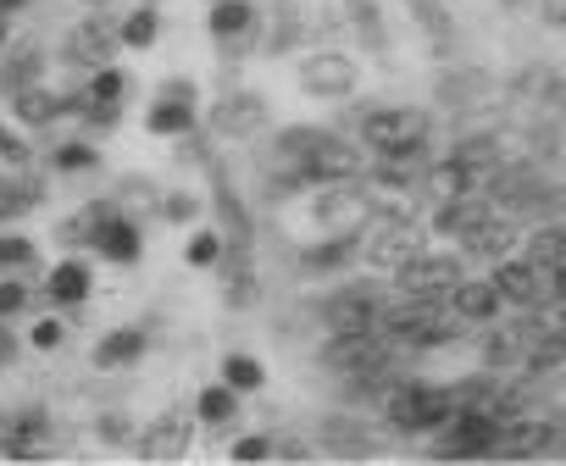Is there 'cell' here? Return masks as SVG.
I'll return each instance as SVG.
<instances>
[{"mask_svg": "<svg viewBox=\"0 0 566 466\" xmlns=\"http://www.w3.org/2000/svg\"><path fill=\"white\" fill-rule=\"evenodd\" d=\"M356 128H361V145L373 156H384V150H428V139H433V117L417 112V106H361Z\"/></svg>", "mask_w": 566, "mask_h": 466, "instance_id": "6da1fadb", "label": "cell"}, {"mask_svg": "<svg viewBox=\"0 0 566 466\" xmlns=\"http://www.w3.org/2000/svg\"><path fill=\"white\" fill-rule=\"evenodd\" d=\"M455 411V389L444 383H395L384 394V416L395 422V433H439Z\"/></svg>", "mask_w": 566, "mask_h": 466, "instance_id": "7a4b0ae2", "label": "cell"}, {"mask_svg": "<svg viewBox=\"0 0 566 466\" xmlns=\"http://www.w3.org/2000/svg\"><path fill=\"white\" fill-rule=\"evenodd\" d=\"M356 240H361V256L373 267H384V273H395L411 256H422V227H411L395 211H367V222L356 227Z\"/></svg>", "mask_w": 566, "mask_h": 466, "instance_id": "3957f363", "label": "cell"}, {"mask_svg": "<svg viewBox=\"0 0 566 466\" xmlns=\"http://www.w3.org/2000/svg\"><path fill=\"white\" fill-rule=\"evenodd\" d=\"M84 216H90V245H95V256H106V262H117V267H134V262L145 256V227H139L128 211H117V200L84 205Z\"/></svg>", "mask_w": 566, "mask_h": 466, "instance_id": "277c9868", "label": "cell"}, {"mask_svg": "<svg viewBox=\"0 0 566 466\" xmlns=\"http://www.w3.org/2000/svg\"><path fill=\"white\" fill-rule=\"evenodd\" d=\"M467 273H461V262L455 256H411L406 267H395V295H406V300H450V289L461 284Z\"/></svg>", "mask_w": 566, "mask_h": 466, "instance_id": "5b68a950", "label": "cell"}, {"mask_svg": "<svg viewBox=\"0 0 566 466\" xmlns=\"http://www.w3.org/2000/svg\"><path fill=\"white\" fill-rule=\"evenodd\" d=\"M489 278H494V289H500V300H505V306L533 311V306H549V300H555V267H533L527 256H522V262L500 256Z\"/></svg>", "mask_w": 566, "mask_h": 466, "instance_id": "8992f818", "label": "cell"}, {"mask_svg": "<svg viewBox=\"0 0 566 466\" xmlns=\"http://www.w3.org/2000/svg\"><path fill=\"white\" fill-rule=\"evenodd\" d=\"M295 84L312 95V100H345L356 95V62L345 51H312L301 67H295Z\"/></svg>", "mask_w": 566, "mask_h": 466, "instance_id": "52a82bcc", "label": "cell"}, {"mask_svg": "<svg viewBox=\"0 0 566 466\" xmlns=\"http://www.w3.org/2000/svg\"><path fill=\"white\" fill-rule=\"evenodd\" d=\"M301 178H306V189L312 183H356V178H367V161H361V150L350 139L323 134V145L301 161Z\"/></svg>", "mask_w": 566, "mask_h": 466, "instance_id": "ba28073f", "label": "cell"}, {"mask_svg": "<svg viewBox=\"0 0 566 466\" xmlns=\"http://www.w3.org/2000/svg\"><path fill=\"white\" fill-rule=\"evenodd\" d=\"M266 128V100L250 95V89H222L217 106H211V134L217 139H250Z\"/></svg>", "mask_w": 566, "mask_h": 466, "instance_id": "9c48e42d", "label": "cell"}, {"mask_svg": "<svg viewBox=\"0 0 566 466\" xmlns=\"http://www.w3.org/2000/svg\"><path fill=\"white\" fill-rule=\"evenodd\" d=\"M117 51H123L117 23H106L101 12L84 18V23H73V34H67V62H73V67H90V73H95V67H112Z\"/></svg>", "mask_w": 566, "mask_h": 466, "instance_id": "30bf717a", "label": "cell"}, {"mask_svg": "<svg viewBox=\"0 0 566 466\" xmlns=\"http://www.w3.org/2000/svg\"><path fill=\"white\" fill-rule=\"evenodd\" d=\"M378 311H384L378 284H345L339 295L323 300V322H328V333H339V328H378Z\"/></svg>", "mask_w": 566, "mask_h": 466, "instance_id": "8fae6325", "label": "cell"}, {"mask_svg": "<svg viewBox=\"0 0 566 466\" xmlns=\"http://www.w3.org/2000/svg\"><path fill=\"white\" fill-rule=\"evenodd\" d=\"M206 29H211V40L228 51V56H239L244 45H255V7L250 0H211V18H206Z\"/></svg>", "mask_w": 566, "mask_h": 466, "instance_id": "7c38bea8", "label": "cell"}, {"mask_svg": "<svg viewBox=\"0 0 566 466\" xmlns=\"http://www.w3.org/2000/svg\"><path fill=\"white\" fill-rule=\"evenodd\" d=\"M211 211H217V233H222V245H228V251H250V240H255L250 211H244L239 189H233L222 172H211Z\"/></svg>", "mask_w": 566, "mask_h": 466, "instance_id": "4fadbf2b", "label": "cell"}, {"mask_svg": "<svg viewBox=\"0 0 566 466\" xmlns=\"http://www.w3.org/2000/svg\"><path fill=\"white\" fill-rule=\"evenodd\" d=\"M450 311H455L461 322H472V328H489V322L505 311V300H500L494 278H461V284L450 289Z\"/></svg>", "mask_w": 566, "mask_h": 466, "instance_id": "5bb4252c", "label": "cell"}, {"mask_svg": "<svg viewBox=\"0 0 566 466\" xmlns=\"http://www.w3.org/2000/svg\"><path fill=\"white\" fill-rule=\"evenodd\" d=\"M217 273H222V306L228 311H250L261 300V278L250 267V251H222Z\"/></svg>", "mask_w": 566, "mask_h": 466, "instance_id": "9a60e30c", "label": "cell"}, {"mask_svg": "<svg viewBox=\"0 0 566 466\" xmlns=\"http://www.w3.org/2000/svg\"><path fill=\"white\" fill-rule=\"evenodd\" d=\"M489 211H494V205H489V200H472V194H461V200H439L428 233H433V240H461V233H472Z\"/></svg>", "mask_w": 566, "mask_h": 466, "instance_id": "2e32d148", "label": "cell"}, {"mask_svg": "<svg viewBox=\"0 0 566 466\" xmlns=\"http://www.w3.org/2000/svg\"><path fill=\"white\" fill-rule=\"evenodd\" d=\"M467 256H478V262H500V256H511V245H516V227L505 222V216H483L472 233H461V240H455Z\"/></svg>", "mask_w": 566, "mask_h": 466, "instance_id": "e0dca14e", "label": "cell"}, {"mask_svg": "<svg viewBox=\"0 0 566 466\" xmlns=\"http://www.w3.org/2000/svg\"><path fill=\"white\" fill-rule=\"evenodd\" d=\"M417 189H422V194L439 205V200H461V194H472V189H478V178H472V172H467L455 156H433Z\"/></svg>", "mask_w": 566, "mask_h": 466, "instance_id": "ac0fdd59", "label": "cell"}, {"mask_svg": "<svg viewBox=\"0 0 566 466\" xmlns=\"http://www.w3.org/2000/svg\"><path fill=\"white\" fill-rule=\"evenodd\" d=\"M134 449L145 455V460H172V455H184L189 449V422L172 411V416H156L139 438H134Z\"/></svg>", "mask_w": 566, "mask_h": 466, "instance_id": "d6986e66", "label": "cell"}, {"mask_svg": "<svg viewBox=\"0 0 566 466\" xmlns=\"http://www.w3.org/2000/svg\"><path fill=\"white\" fill-rule=\"evenodd\" d=\"M0 444H7V455H18V460L45 455V449H51V416H45V411H23L18 422H7Z\"/></svg>", "mask_w": 566, "mask_h": 466, "instance_id": "ffe728a7", "label": "cell"}, {"mask_svg": "<svg viewBox=\"0 0 566 466\" xmlns=\"http://www.w3.org/2000/svg\"><path fill=\"white\" fill-rule=\"evenodd\" d=\"M12 112H18L23 128H51L56 117H67V95H56L45 84H29V89L12 95Z\"/></svg>", "mask_w": 566, "mask_h": 466, "instance_id": "44dd1931", "label": "cell"}, {"mask_svg": "<svg viewBox=\"0 0 566 466\" xmlns=\"http://www.w3.org/2000/svg\"><path fill=\"white\" fill-rule=\"evenodd\" d=\"M356 256H361V240H356V233H328L323 245H312V251L301 256V267H306V273H345Z\"/></svg>", "mask_w": 566, "mask_h": 466, "instance_id": "7402d4cb", "label": "cell"}, {"mask_svg": "<svg viewBox=\"0 0 566 466\" xmlns=\"http://www.w3.org/2000/svg\"><path fill=\"white\" fill-rule=\"evenodd\" d=\"M450 156L478 178V183H489L494 172H500V161H505V150H500V139L494 134H472V139H461V145H450Z\"/></svg>", "mask_w": 566, "mask_h": 466, "instance_id": "603a6c76", "label": "cell"}, {"mask_svg": "<svg viewBox=\"0 0 566 466\" xmlns=\"http://www.w3.org/2000/svg\"><path fill=\"white\" fill-rule=\"evenodd\" d=\"M478 356H483V367H522V322H489V333H483V345H478Z\"/></svg>", "mask_w": 566, "mask_h": 466, "instance_id": "cb8c5ba5", "label": "cell"}, {"mask_svg": "<svg viewBox=\"0 0 566 466\" xmlns=\"http://www.w3.org/2000/svg\"><path fill=\"white\" fill-rule=\"evenodd\" d=\"M40 67H45V45H40V40H23L18 51H7V67H0V89L18 95V89L40 84Z\"/></svg>", "mask_w": 566, "mask_h": 466, "instance_id": "d4e9b609", "label": "cell"}, {"mask_svg": "<svg viewBox=\"0 0 566 466\" xmlns=\"http://www.w3.org/2000/svg\"><path fill=\"white\" fill-rule=\"evenodd\" d=\"M90 289H95V278H90V267H84V262H62V267H51V278H45L51 306H84V300H90Z\"/></svg>", "mask_w": 566, "mask_h": 466, "instance_id": "484cf974", "label": "cell"}, {"mask_svg": "<svg viewBox=\"0 0 566 466\" xmlns=\"http://www.w3.org/2000/svg\"><path fill=\"white\" fill-rule=\"evenodd\" d=\"M145 328H112L101 345H95V367H106V372H117V367H134L139 356H145Z\"/></svg>", "mask_w": 566, "mask_h": 466, "instance_id": "4316f807", "label": "cell"}, {"mask_svg": "<svg viewBox=\"0 0 566 466\" xmlns=\"http://www.w3.org/2000/svg\"><path fill=\"white\" fill-rule=\"evenodd\" d=\"M145 128L161 134V139H184V134H195V106L172 100V95H156V106L145 112Z\"/></svg>", "mask_w": 566, "mask_h": 466, "instance_id": "83f0119b", "label": "cell"}, {"mask_svg": "<svg viewBox=\"0 0 566 466\" xmlns=\"http://www.w3.org/2000/svg\"><path fill=\"white\" fill-rule=\"evenodd\" d=\"M522 245H527L522 256H527L533 267H560V262H566V222H538Z\"/></svg>", "mask_w": 566, "mask_h": 466, "instance_id": "f1b7e54d", "label": "cell"}, {"mask_svg": "<svg viewBox=\"0 0 566 466\" xmlns=\"http://www.w3.org/2000/svg\"><path fill=\"white\" fill-rule=\"evenodd\" d=\"M195 416H200V422H211V427H233V422H239V389H228L222 378H217V383H206V389H200V400H195Z\"/></svg>", "mask_w": 566, "mask_h": 466, "instance_id": "f546056e", "label": "cell"}, {"mask_svg": "<svg viewBox=\"0 0 566 466\" xmlns=\"http://www.w3.org/2000/svg\"><path fill=\"white\" fill-rule=\"evenodd\" d=\"M323 444H328L334 455H350V460H356V455H378V444H373V438L361 433V422H350V416H328V422H323Z\"/></svg>", "mask_w": 566, "mask_h": 466, "instance_id": "4dcf8cb0", "label": "cell"}, {"mask_svg": "<svg viewBox=\"0 0 566 466\" xmlns=\"http://www.w3.org/2000/svg\"><path fill=\"white\" fill-rule=\"evenodd\" d=\"M156 34H161V12L150 7V0H139V7L117 23V40H123L128 51H150V45H156Z\"/></svg>", "mask_w": 566, "mask_h": 466, "instance_id": "1f68e13d", "label": "cell"}, {"mask_svg": "<svg viewBox=\"0 0 566 466\" xmlns=\"http://www.w3.org/2000/svg\"><path fill=\"white\" fill-rule=\"evenodd\" d=\"M323 134H328V128H306V123H301V128H283V134L272 139V161H290V167H301V161H306V156L323 145Z\"/></svg>", "mask_w": 566, "mask_h": 466, "instance_id": "d6a6232c", "label": "cell"}, {"mask_svg": "<svg viewBox=\"0 0 566 466\" xmlns=\"http://www.w3.org/2000/svg\"><path fill=\"white\" fill-rule=\"evenodd\" d=\"M345 12H350V29L361 34V45H367V51H384V45H389L378 0H345Z\"/></svg>", "mask_w": 566, "mask_h": 466, "instance_id": "836d02e7", "label": "cell"}, {"mask_svg": "<svg viewBox=\"0 0 566 466\" xmlns=\"http://www.w3.org/2000/svg\"><path fill=\"white\" fill-rule=\"evenodd\" d=\"M222 383H228V389H239V394H255V389L266 383V372H261V361H255V356L233 350V356H222Z\"/></svg>", "mask_w": 566, "mask_h": 466, "instance_id": "e575fe53", "label": "cell"}, {"mask_svg": "<svg viewBox=\"0 0 566 466\" xmlns=\"http://www.w3.org/2000/svg\"><path fill=\"white\" fill-rule=\"evenodd\" d=\"M222 251H228V245H222V233H217V227H195V233H189V245H184V262H189V267H217Z\"/></svg>", "mask_w": 566, "mask_h": 466, "instance_id": "d590c367", "label": "cell"}, {"mask_svg": "<svg viewBox=\"0 0 566 466\" xmlns=\"http://www.w3.org/2000/svg\"><path fill=\"white\" fill-rule=\"evenodd\" d=\"M51 167H56V172H95V167H101V150L84 145V139H67V145L51 150Z\"/></svg>", "mask_w": 566, "mask_h": 466, "instance_id": "8d00e7d4", "label": "cell"}, {"mask_svg": "<svg viewBox=\"0 0 566 466\" xmlns=\"http://www.w3.org/2000/svg\"><path fill=\"white\" fill-rule=\"evenodd\" d=\"M78 95H90V100H112V106H123V95H128V78H123L117 67H95V73H90V84H84Z\"/></svg>", "mask_w": 566, "mask_h": 466, "instance_id": "74e56055", "label": "cell"}, {"mask_svg": "<svg viewBox=\"0 0 566 466\" xmlns=\"http://www.w3.org/2000/svg\"><path fill=\"white\" fill-rule=\"evenodd\" d=\"M406 7H411V12H417V23L433 34V45L444 51V45H450V18H444V7H439V0H406Z\"/></svg>", "mask_w": 566, "mask_h": 466, "instance_id": "f35d334b", "label": "cell"}, {"mask_svg": "<svg viewBox=\"0 0 566 466\" xmlns=\"http://www.w3.org/2000/svg\"><path fill=\"white\" fill-rule=\"evenodd\" d=\"M29 306H34V289H29L23 278H12V273H0V322L18 317V311H29Z\"/></svg>", "mask_w": 566, "mask_h": 466, "instance_id": "ab89813d", "label": "cell"}, {"mask_svg": "<svg viewBox=\"0 0 566 466\" xmlns=\"http://www.w3.org/2000/svg\"><path fill=\"white\" fill-rule=\"evenodd\" d=\"M34 262V240L29 233H0V273H18Z\"/></svg>", "mask_w": 566, "mask_h": 466, "instance_id": "60d3db41", "label": "cell"}, {"mask_svg": "<svg viewBox=\"0 0 566 466\" xmlns=\"http://www.w3.org/2000/svg\"><path fill=\"white\" fill-rule=\"evenodd\" d=\"M29 156H34V150L23 145V134L0 123V161H7V167H29Z\"/></svg>", "mask_w": 566, "mask_h": 466, "instance_id": "b9f144b4", "label": "cell"}, {"mask_svg": "<svg viewBox=\"0 0 566 466\" xmlns=\"http://www.w3.org/2000/svg\"><path fill=\"white\" fill-rule=\"evenodd\" d=\"M161 200H167V205H161L167 222H195V216H200V200H195L189 189H172V194H161Z\"/></svg>", "mask_w": 566, "mask_h": 466, "instance_id": "7bdbcfd3", "label": "cell"}, {"mask_svg": "<svg viewBox=\"0 0 566 466\" xmlns=\"http://www.w3.org/2000/svg\"><path fill=\"white\" fill-rule=\"evenodd\" d=\"M62 339H67V328H62V317H40V322L29 328V345H34V350H56Z\"/></svg>", "mask_w": 566, "mask_h": 466, "instance_id": "ee69618b", "label": "cell"}, {"mask_svg": "<svg viewBox=\"0 0 566 466\" xmlns=\"http://www.w3.org/2000/svg\"><path fill=\"white\" fill-rule=\"evenodd\" d=\"M101 438H106V444H128V438H139V433L128 427L123 411H106V416H101Z\"/></svg>", "mask_w": 566, "mask_h": 466, "instance_id": "f6af8a7d", "label": "cell"}, {"mask_svg": "<svg viewBox=\"0 0 566 466\" xmlns=\"http://www.w3.org/2000/svg\"><path fill=\"white\" fill-rule=\"evenodd\" d=\"M233 460H272V438H233Z\"/></svg>", "mask_w": 566, "mask_h": 466, "instance_id": "bcb514c9", "label": "cell"}, {"mask_svg": "<svg viewBox=\"0 0 566 466\" xmlns=\"http://www.w3.org/2000/svg\"><path fill=\"white\" fill-rule=\"evenodd\" d=\"M161 95H172V100H189V106H200V95H195V84H189V78H167V84H161Z\"/></svg>", "mask_w": 566, "mask_h": 466, "instance_id": "7dc6e473", "label": "cell"}, {"mask_svg": "<svg viewBox=\"0 0 566 466\" xmlns=\"http://www.w3.org/2000/svg\"><path fill=\"white\" fill-rule=\"evenodd\" d=\"M272 455H295L301 460V455H312V444L306 438H272Z\"/></svg>", "mask_w": 566, "mask_h": 466, "instance_id": "c3c4849f", "label": "cell"}, {"mask_svg": "<svg viewBox=\"0 0 566 466\" xmlns=\"http://www.w3.org/2000/svg\"><path fill=\"white\" fill-rule=\"evenodd\" d=\"M18 361V339H12V328H0V367H12Z\"/></svg>", "mask_w": 566, "mask_h": 466, "instance_id": "681fc988", "label": "cell"}, {"mask_svg": "<svg viewBox=\"0 0 566 466\" xmlns=\"http://www.w3.org/2000/svg\"><path fill=\"white\" fill-rule=\"evenodd\" d=\"M555 300H566V262L555 267Z\"/></svg>", "mask_w": 566, "mask_h": 466, "instance_id": "f907efd6", "label": "cell"}, {"mask_svg": "<svg viewBox=\"0 0 566 466\" xmlns=\"http://www.w3.org/2000/svg\"><path fill=\"white\" fill-rule=\"evenodd\" d=\"M29 7V0H0V12H23Z\"/></svg>", "mask_w": 566, "mask_h": 466, "instance_id": "816d5d0a", "label": "cell"}, {"mask_svg": "<svg viewBox=\"0 0 566 466\" xmlns=\"http://www.w3.org/2000/svg\"><path fill=\"white\" fill-rule=\"evenodd\" d=\"M0 51H7V12H0Z\"/></svg>", "mask_w": 566, "mask_h": 466, "instance_id": "f5cc1de1", "label": "cell"}, {"mask_svg": "<svg viewBox=\"0 0 566 466\" xmlns=\"http://www.w3.org/2000/svg\"><path fill=\"white\" fill-rule=\"evenodd\" d=\"M500 7H533V0H500Z\"/></svg>", "mask_w": 566, "mask_h": 466, "instance_id": "db71d44e", "label": "cell"}, {"mask_svg": "<svg viewBox=\"0 0 566 466\" xmlns=\"http://www.w3.org/2000/svg\"><path fill=\"white\" fill-rule=\"evenodd\" d=\"M0 194H7V172H0Z\"/></svg>", "mask_w": 566, "mask_h": 466, "instance_id": "11a10c76", "label": "cell"}, {"mask_svg": "<svg viewBox=\"0 0 566 466\" xmlns=\"http://www.w3.org/2000/svg\"><path fill=\"white\" fill-rule=\"evenodd\" d=\"M90 7H106V0H90Z\"/></svg>", "mask_w": 566, "mask_h": 466, "instance_id": "9f6ffc18", "label": "cell"}, {"mask_svg": "<svg viewBox=\"0 0 566 466\" xmlns=\"http://www.w3.org/2000/svg\"><path fill=\"white\" fill-rule=\"evenodd\" d=\"M150 7H156V0H150Z\"/></svg>", "mask_w": 566, "mask_h": 466, "instance_id": "6f0895ef", "label": "cell"}]
</instances>
